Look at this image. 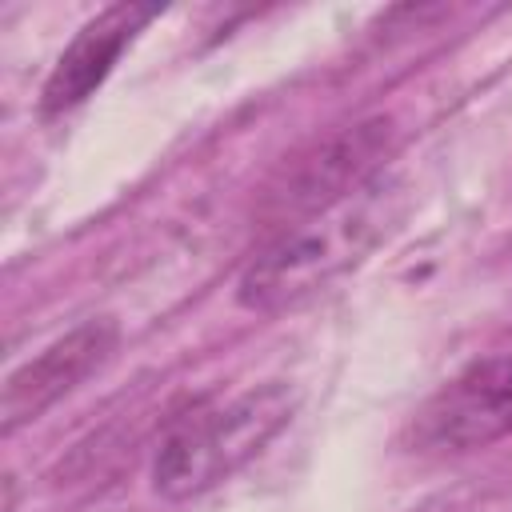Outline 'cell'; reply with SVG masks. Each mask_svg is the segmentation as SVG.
Segmentation results:
<instances>
[{
	"mask_svg": "<svg viewBox=\"0 0 512 512\" xmlns=\"http://www.w3.org/2000/svg\"><path fill=\"white\" fill-rule=\"evenodd\" d=\"M408 188L396 176H376L332 208L280 228V236L252 256L236 280V304L248 312H284L344 272L368 260L404 220Z\"/></svg>",
	"mask_w": 512,
	"mask_h": 512,
	"instance_id": "1",
	"label": "cell"
},
{
	"mask_svg": "<svg viewBox=\"0 0 512 512\" xmlns=\"http://www.w3.org/2000/svg\"><path fill=\"white\" fill-rule=\"evenodd\" d=\"M296 392L280 380L256 384L228 404L184 416L152 460V488L164 500H192L256 460L292 420Z\"/></svg>",
	"mask_w": 512,
	"mask_h": 512,
	"instance_id": "2",
	"label": "cell"
},
{
	"mask_svg": "<svg viewBox=\"0 0 512 512\" xmlns=\"http://www.w3.org/2000/svg\"><path fill=\"white\" fill-rule=\"evenodd\" d=\"M412 432L432 452H472L512 436V356H484L452 376L416 412Z\"/></svg>",
	"mask_w": 512,
	"mask_h": 512,
	"instance_id": "3",
	"label": "cell"
},
{
	"mask_svg": "<svg viewBox=\"0 0 512 512\" xmlns=\"http://www.w3.org/2000/svg\"><path fill=\"white\" fill-rule=\"evenodd\" d=\"M392 136H396L392 120L372 116V120H360V124L344 128L340 136L324 140L316 152H308L296 164V172L272 196L268 216L280 228H292V224L332 208L336 200L352 196L356 188H364L368 180L380 176V164L392 152Z\"/></svg>",
	"mask_w": 512,
	"mask_h": 512,
	"instance_id": "4",
	"label": "cell"
},
{
	"mask_svg": "<svg viewBox=\"0 0 512 512\" xmlns=\"http://www.w3.org/2000/svg\"><path fill=\"white\" fill-rule=\"evenodd\" d=\"M120 344V324L112 316H92L84 324H76L68 336L52 340L40 356H32L28 364H20L8 380H4V396H0V432L12 436L16 428L40 420L60 396H68L72 388H80L92 372H100L112 352Z\"/></svg>",
	"mask_w": 512,
	"mask_h": 512,
	"instance_id": "5",
	"label": "cell"
},
{
	"mask_svg": "<svg viewBox=\"0 0 512 512\" xmlns=\"http://www.w3.org/2000/svg\"><path fill=\"white\" fill-rule=\"evenodd\" d=\"M156 4H108L104 12H96L76 36L72 44L60 52V60L52 64L44 88H40V112L44 116H64L72 108H80L116 68L120 52L132 44V36L156 16Z\"/></svg>",
	"mask_w": 512,
	"mask_h": 512,
	"instance_id": "6",
	"label": "cell"
}]
</instances>
